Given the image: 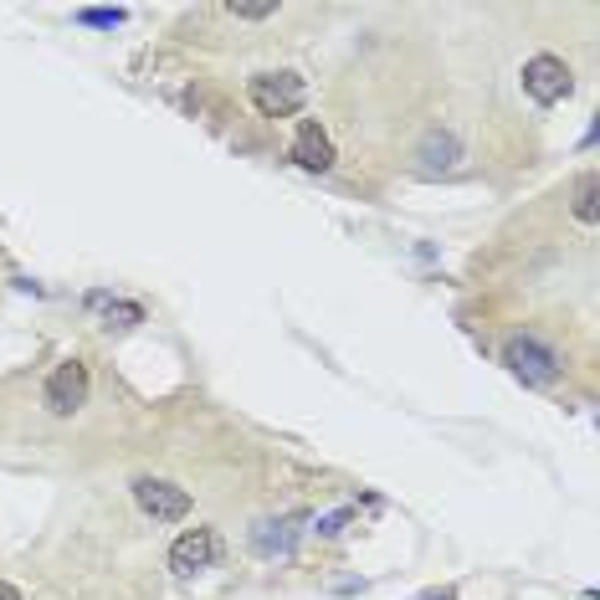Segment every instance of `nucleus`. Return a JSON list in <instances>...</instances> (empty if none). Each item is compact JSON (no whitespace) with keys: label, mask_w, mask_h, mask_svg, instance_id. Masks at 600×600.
Masks as SVG:
<instances>
[{"label":"nucleus","mask_w":600,"mask_h":600,"mask_svg":"<svg viewBox=\"0 0 600 600\" xmlns=\"http://www.w3.org/2000/svg\"><path fill=\"white\" fill-rule=\"evenodd\" d=\"M503 364H509L524 385H534V391H549V385L559 380V370H565L555 349L539 345L534 334H513L509 345H503Z\"/></svg>","instance_id":"obj_1"},{"label":"nucleus","mask_w":600,"mask_h":600,"mask_svg":"<svg viewBox=\"0 0 600 600\" xmlns=\"http://www.w3.org/2000/svg\"><path fill=\"white\" fill-rule=\"evenodd\" d=\"M247 98L262 119H293L303 103H308V88H303L298 73H257L247 83Z\"/></svg>","instance_id":"obj_2"},{"label":"nucleus","mask_w":600,"mask_h":600,"mask_svg":"<svg viewBox=\"0 0 600 600\" xmlns=\"http://www.w3.org/2000/svg\"><path fill=\"white\" fill-rule=\"evenodd\" d=\"M570 88H575V77H570V67H565V57H555V52H539V57L524 62V92L539 108L565 103V98H570Z\"/></svg>","instance_id":"obj_3"},{"label":"nucleus","mask_w":600,"mask_h":600,"mask_svg":"<svg viewBox=\"0 0 600 600\" xmlns=\"http://www.w3.org/2000/svg\"><path fill=\"white\" fill-rule=\"evenodd\" d=\"M88 391H92V375H88V364L83 360H62L52 375H46V411L52 416H73V411H83L88 405Z\"/></svg>","instance_id":"obj_4"},{"label":"nucleus","mask_w":600,"mask_h":600,"mask_svg":"<svg viewBox=\"0 0 600 600\" xmlns=\"http://www.w3.org/2000/svg\"><path fill=\"white\" fill-rule=\"evenodd\" d=\"M134 503L150 513L154 524H181V519H190V493L165 478H134Z\"/></svg>","instance_id":"obj_5"},{"label":"nucleus","mask_w":600,"mask_h":600,"mask_svg":"<svg viewBox=\"0 0 600 600\" xmlns=\"http://www.w3.org/2000/svg\"><path fill=\"white\" fill-rule=\"evenodd\" d=\"M221 555V539H216V528H185L181 539L170 544V570L175 575H196V570H210Z\"/></svg>","instance_id":"obj_6"},{"label":"nucleus","mask_w":600,"mask_h":600,"mask_svg":"<svg viewBox=\"0 0 600 600\" xmlns=\"http://www.w3.org/2000/svg\"><path fill=\"white\" fill-rule=\"evenodd\" d=\"M334 139L324 134V123L318 119H303L298 134H293V165L308 170V175H324V170H334Z\"/></svg>","instance_id":"obj_7"},{"label":"nucleus","mask_w":600,"mask_h":600,"mask_svg":"<svg viewBox=\"0 0 600 600\" xmlns=\"http://www.w3.org/2000/svg\"><path fill=\"white\" fill-rule=\"evenodd\" d=\"M298 519H262L252 528V555L257 559H287L293 555V544H298Z\"/></svg>","instance_id":"obj_8"},{"label":"nucleus","mask_w":600,"mask_h":600,"mask_svg":"<svg viewBox=\"0 0 600 600\" xmlns=\"http://www.w3.org/2000/svg\"><path fill=\"white\" fill-rule=\"evenodd\" d=\"M88 308H98L103 314L108 329H139L144 324V308L129 298H108V293H88Z\"/></svg>","instance_id":"obj_9"},{"label":"nucleus","mask_w":600,"mask_h":600,"mask_svg":"<svg viewBox=\"0 0 600 600\" xmlns=\"http://www.w3.org/2000/svg\"><path fill=\"white\" fill-rule=\"evenodd\" d=\"M457 154H462V144H457L451 134H426V144H421V165L436 175V170H451V165H457Z\"/></svg>","instance_id":"obj_10"},{"label":"nucleus","mask_w":600,"mask_h":600,"mask_svg":"<svg viewBox=\"0 0 600 600\" xmlns=\"http://www.w3.org/2000/svg\"><path fill=\"white\" fill-rule=\"evenodd\" d=\"M570 210H575V221H586V226H596V170H580L575 175V190H570Z\"/></svg>","instance_id":"obj_11"},{"label":"nucleus","mask_w":600,"mask_h":600,"mask_svg":"<svg viewBox=\"0 0 600 600\" xmlns=\"http://www.w3.org/2000/svg\"><path fill=\"white\" fill-rule=\"evenodd\" d=\"M123 21H129L123 6H83V11H77V26H92V31H113V26H123Z\"/></svg>","instance_id":"obj_12"},{"label":"nucleus","mask_w":600,"mask_h":600,"mask_svg":"<svg viewBox=\"0 0 600 600\" xmlns=\"http://www.w3.org/2000/svg\"><path fill=\"white\" fill-rule=\"evenodd\" d=\"M226 11L237 15V21H268V15H277V0H262V6H252V0H231Z\"/></svg>","instance_id":"obj_13"},{"label":"nucleus","mask_w":600,"mask_h":600,"mask_svg":"<svg viewBox=\"0 0 600 600\" xmlns=\"http://www.w3.org/2000/svg\"><path fill=\"white\" fill-rule=\"evenodd\" d=\"M349 519H354V509H339V513H324V519H318V534H324V539H334V534H339V528L349 524Z\"/></svg>","instance_id":"obj_14"},{"label":"nucleus","mask_w":600,"mask_h":600,"mask_svg":"<svg viewBox=\"0 0 600 600\" xmlns=\"http://www.w3.org/2000/svg\"><path fill=\"white\" fill-rule=\"evenodd\" d=\"M411 600H457V590H447V586H436V590H421V596H411Z\"/></svg>","instance_id":"obj_15"},{"label":"nucleus","mask_w":600,"mask_h":600,"mask_svg":"<svg viewBox=\"0 0 600 600\" xmlns=\"http://www.w3.org/2000/svg\"><path fill=\"white\" fill-rule=\"evenodd\" d=\"M0 600H21V590H15L11 580H0Z\"/></svg>","instance_id":"obj_16"}]
</instances>
